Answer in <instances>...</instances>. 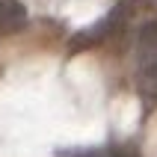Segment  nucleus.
I'll use <instances>...</instances> for the list:
<instances>
[{"instance_id": "obj_3", "label": "nucleus", "mask_w": 157, "mask_h": 157, "mask_svg": "<svg viewBox=\"0 0 157 157\" xmlns=\"http://www.w3.org/2000/svg\"><path fill=\"white\" fill-rule=\"evenodd\" d=\"M27 6L21 0H0V36H12L27 27Z\"/></svg>"}, {"instance_id": "obj_2", "label": "nucleus", "mask_w": 157, "mask_h": 157, "mask_svg": "<svg viewBox=\"0 0 157 157\" xmlns=\"http://www.w3.org/2000/svg\"><path fill=\"white\" fill-rule=\"evenodd\" d=\"M136 71L142 83H157V18L136 30Z\"/></svg>"}, {"instance_id": "obj_1", "label": "nucleus", "mask_w": 157, "mask_h": 157, "mask_svg": "<svg viewBox=\"0 0 157 157\" xmlns=\"http://www.w3.org/2000/svg\"><path fill=\"white\" fill-rule=\"evenodd\" d=\"M128 18H131V0H122V3H119L113 12H107L101 21L89 24L86 30H80V33L68 42V51L71 53H80V51H89V48H101V44H107L113 36H119L124 30Z\"/></svg>"}]
</instances>
